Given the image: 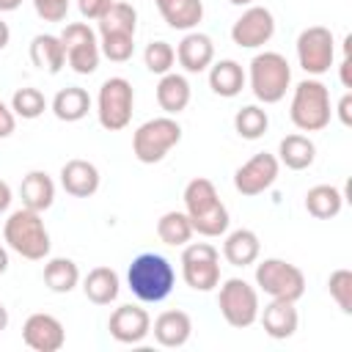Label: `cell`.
Masks as SVG:
<instances>
[{
    "mask_svg": "<svg viewBox=\"0 0 352 352\" xmlns=\"http://www.w3.org/2000/svg\"><path fill=\"white\" fill-rule=\"evenodd\" d=\"M250 91L264 104H278L292 85V66L280 52H258L248 69Z\"/></svg>",
    "mask_w": 352,
    "mask_h": 352,
    "instance_id": "5b68a950",
    "label": "cell"
},
{
    "mask_svg": "<svg viewBox=\"0 0 352 352\" xmlns=\"http://www.w3.org/2000/svg\"><path fill=\"white\" fill-rule=\"evenodd\" d=\"M258 253H261V242L258 234L250 228H236L223 242V258L231 267H250L258 261Z\"/></svg>",
    "mask_w": 352,
    "mask_h": 352,
    "instance_id": "7402d4cb",
    "label": "cell"
},
{
    "mask_svg": "<svg viewBox=\"0 0 352 352\" xmlns=\"http://www.w3.org/2000/svg\"><path fill=\"white\" fill-rule=\"evenodd\" d=\"M184 214L192 223V231L201 236H220L228 231V209L220 201L214 184L206 176H195L184 187Z\"/></svg>",
    "mask_w": 352,
    "mask_h": 352,
    "instance_id": "6da1fadb",
    "label": "cell"
},
{
    "mask_svg": "<svg viewBox=\"0 0 352 352\" xmlns=\"http://www.w3.org/2000/svg\"><path fill=\"white\" fill-rule=\"evenodd\" d=\"M60 41L66 50V63L77 72V74H94L102 58L99 50V38L94 33V28H88V22H72L60 30Z\"/></svg>",
    "mask_w": 352,
    "mask_h": 352,
    "instance_id": "7c38bea8",
    "label": "cell"
},
{
    "mask_svg": "<svg viewBox=\"0 0 352 352\" xmlns=\"http://www.w3.org/2000/svg\"><path fill=\"white\" fill-rule=\"evenodd\" d=\"M336 113H338V118H341V124H344V126H352V94H349V91L341 96V102H338Z\"/></svg>",
    "mask_w": 352,
    "mask_h": 352,
    "instance_id": "b9f144b4",
    "label": "cell"
},
{
    "mask_svg": "<svg viewBox=\"0 0 352 352\" xmlns=\"http://www.w3.org/2000/svg\"><path fill=\"white\" fill-rule=\"evenodd\" d=\"M99 168L88 160H69L60 168V187L72 195V198H91L99 190Z\"/></svg>",
    "mask_w": 352,
    "mask_h": 352,
    "instance_id": "ffe728a7",
    "label": "cell"
},
{
    "mask_svg": "<svg viewBox=\"0 0 352 352\" xmlns=\"http://www.w3.org/2000/svg\"><path fill=\"white\" fill-rule=\"evenodd\" d=\"M91 110V96L85 88L80 85H69V88H60L52 99V113L58 121H66V124H74V121H82Z\"/></svg>",
    "mask_w": 352,
    "mask_h": 352,
    "instance_id": "f1b7e54d",
    "label": "cell"
},
{
    "mask_svg": "<svg viewBox=\"0 0 352 352\" xmlns=\"http://www.w3.org/2000/svg\"><path fill=\"white\" fill-rule=\"evenodd\" d=\"M132 107H135V91L126 77H110L102 82L96 96V118L102 129L121 132L132 121Z\"/></svg>",
    "mask_w": 352,
    "mask_h": 352,
    "instance_id": "ba28073f",
    "label": "cell"
},
{
    "mask_svg": "<svg viewBox=\"0 0 352 352\" xmlns=\"http://www.w3.org/2000/svg\"><path fill=\"white\" fill-rule=\"evenodd\" d=\"M179 140H182V126L173 116L148 118L132 135V154L138 162L154 165V162L165 160V154L173 146H179Z\"/></svg>",
    "mask_w": 352,
    "mask_h": 352,
    "instance_id": "8992f818",
    "label": "cell"
},
{
    "mask_svg": "<svg viewBox=\"0 0 352 352\" xmlns=\"http://www.w3.org/2000/svg\"><path fill=\"white\" fill-rule=\"evenodd\" d=\"M143 63H146V69L151 72V74H168L170 69H173V63H176V50L168 44V41H151V44H146V50H143Z\"/></svg>",
    "mask_w": 352,
    "mask_h": 352,
    "instance_id": "d590c367",
    "label": "cell"
},
{
    "mask_svg": "<svg viewBox=\"0 0 352 352\" xmlns=\"http://www.w3.org/2000/svg\"><path fill=\"white\" fill-rule=\"evenodd\" d=\"M22 341L33 352H58L66 344V330L52 314H30L22 324Z\"/></svg>",
    "mask_w": 352,
    "mask_h": 352,
    "instance_id": "9a60e30c",
    "label": "cell"
},
{
    "mask_svg": "<svg viewBox=\"0 0 352 352\" xmlns=\"http://www.w3.org/2000/svg\"><path fill=\"white\" fill-rule=\"evenodd\" d=\"M297 60L300 69L311 77L330 72L336 60V38L333 30L324 25H311L297 36Z\"/></svg>",
    "mask_w": 352,
    "mask_h": 352,
    "instance_id": "8fae6325",
    "label": "cell"
},
{
    "mask_svg": "<svg viewBox=\"0 0 352 352\" xmlns=\"http://www.w3.org/2000/svg\"><path fill=\"white\" fill-rule=\"evenodd\" d=\"M110 6H113V0H77V8L85 19H99Z\"/></svg>",
    "mask_w": 352,
    "mask_h": 352,
    "instance_id": "ab89813d",
    "label": "cell"
},
{
    "mask_svg": "<svg viewBox=\"0 0 352 352\" xmlns=\"http://www.w3.org/2000/svg\"><path fill=\"white\" fill-rule=\"evenodd\" d=\"M14 126H16V116H14V110L0 99V138H8V135L14 132Z\"/></svg>",
    "mask_w": 352,
    "mask_h": 352,
    "instance_id": "60d3db41",
    "label": "cell"
},
{
    "mask_svg": "<svg viewBox=\"0 0 352 352\" xmlns=\"http://www.w3.org/2000/svg\"><path fill=\"white\" fill-rule=\"evenodd\" d=\"M19 198H22V206L25 209L47 212L55 204V182L44 170H30V173L22 176Z\"/></svg>",
    "mask_w": 352,
    "mask_h": 352,
    "instance_id": "44dd1931",
    "label": "cell"
},
{
    "mask_svg": "<svg viewBox=\"0 0 352 352\" xmlns=\"http://www.w3.org/2000/svg\"><path fill=\"white\" fill-rule=\"evenodd\" d=\"M126 283L140 302H162L176 286V270L160 253H140L126 270Z\"/></svg>",
    "mask_w": 352,
    "mask_h": 352,
    "instance_id": "7a4b0ae2",
    "label": "cell"
},
{
    "mask_svg": "<svg viewBox=\"0 0 352 352\" xmlns=\"http://www.w3.org/2000/svg\"><path fill=\"white\" fill-rule=\"evenodd\" d=\"M160 16L173 30H192L204 19V3L201 0H154Z\"/></svg>",
    "mask_w": 352,
    "mask_h": 352,
    "instance_id": "d4e9b609",
    "label": "cell"
},
{
    "mask_svg": "<svg viewBox=\"0 0 352 352\" xmlns=\"http://www.w3.org/2000/svg\"><path fill=\"white\" fill-rule=\"evenodd\" d=\"M22 6V0H0V14H8V11H16Z\"/></svg>",
    "mask_w": 352,
    "mask_h": 352,
    "instance_id": "f6af8a7d",
    "label": "cell"
},
{
    "mask_svg": "<svg viewBox=\"0 0 352 352\" xmlns=\"http://www.w3.org/2000/svg\"><path fill=\"white\" fill-rule=\"evenodd\" d=\"M228 3H231V6H253L256 0H228Z\"/></svg>",
    "mask_w": 352,
    "mask_h": 352,
    "instance_id": "c3c4849f",
    "label": "cell"
},
{
    "mask_svg": "<svg viewBox=\"0 0 352 352\" xmlns=\"http://www.w3.org/2000/svg\"><path fill=\"white\" fill-rule=\"evenodd\" d=\"M192 223L184 212H165L160 220H157V236L162 245H170V248H184L190 239H192Z\"/></svg>",
    "mask_w": 352,
    "mask_h": 352,
    "instance_id": "d6a6232c",
    "label": "cell"
},
{
    "mask_svg": "<svg viewBox=\"0 0 352 352\" xmlns=\"http://www.w3.org/2000/svg\"><path fill=\"white\" fill-rule=\"evenodd\" d=\"M267 126H270V116H267V110L258 107V104H245V107H239L236 116H234V129H236V135L245 138V140H258V138L267 132Z\"/></svg>",
    "mask_w": 352,
    "mask_h": 352,
    "instance_id": "836d02e7",
    "label": "cell"
},
{
    "mask_svg": "<svg viewBox=\"0 0 352 352\" xmlns=\"http://www.w3.org/2000/svg\"><path fill=\"white\" fill-rule=\"evenodd\" d=\"M151 333H154V341L165 349H179L190 341L192 336V319L190 314L173 308V311H162L154 324H151Z\"/></svg>",
    "mask_w": 352,
    "mask_h": 352,
    "instance_id": "d6986e66",
    "label": "cell"
},
{
    "mask_svg": "<svg viewBox=\"0 0 352 352\" xmlns=\"http://www.w3.org/2000/svg\"><path fill=\"white\" fill-rule=\"evenodd\" d=\"M316 160V146L311 138L294 132V135H286L280 143H278V162L286 165L289 170H305L311 168Z\"/></svg>",
    "mask_w": 352,
    "mask_h": 352,
    "instance_id": "83f0119b",
    "label": "cell"
},
{
    "mask_svg": "<svg viewBox=\"0 0 352 352\" xmlns=\"http://www.w3.org/2000/svg\"><path fill=\"white\" fill-rule=\"evenodd\" d=\"M6 327H8V308L0 302V333H3Z\"/></svg>",
    "mask_w": 352,
    "mask_h": 352,
    "instance_id": "7dc6e473",
    "label": "cell"
},
{
    "mask_svg": "<svg viewBox=\"0 0 352 352\" xmlns=\"http://www.w3.org/2000/svg\"><path fill=\"white\" fill-rule=\"evenodd\" d=\"M80 283V267L72 258L55 256L44 264V286L55 294H69Z\"/></svg>",
    "mask_w": 352,
    "mask_h": 352,
    "instance_id": "1f68e13d",
    "label": "cell"
},
{
    "mask_svg": "<svg viewBox=\"0 0 352 352\" xmlns=\"http://www.w3.org/2000/svg\"><path fill=\"white\" fill-rule=\"evenodd\" d=\"M289 118L300 132H319L330 124L333 107H330V91L322 80L308 77L294 85L292 104H289Z\"/></svg>",
    "mask_w": 352,
    "mask_h": 352,
    "instance_id": "277c9868",
    "label": "cell"
},
{
    "mask_svg": "<svg viewBox=\"0 0 352 352\" xmlns=\"http://www.w3.org/2000/svg\"><path fill=\"white\" fill-rule=\"evenodd\" d=\"M8 41H11V30H8V25L0 19V52L8 47Z\"/></svg>",
    "mask_w": 352,
    "mask_h": 352,
    "instance_id": "ee69618b",
    "label": "cell"
},
{
    "mask_svg": "<svg viewBox=\"0 0 352 352\" xmlns=\"http://www.w3.org/2000/svg\"><path fill=\"white\" fill-rule=\"evenodd\" d=\"M258 322H261V327L270 338L286 341L297 333L300 314H297L294 302H289V300H270L264 305V311H258Z\"/></svg>",
    "mask_w": 352,
    "mask_h": 352,
    "instance_id": "ac0fdd59",
    "label": "cell"
},
{
    "mask_svg": "<svg viewBox=\"0 0 352 352\" xmlns=\"http://www.w3.org/2000/svg\"><path fill=\"white\" fill-rule=\"evenodd\" d=\"M176 60L184 72L190 74H201L214 63V44L206 33L198 30H187V36L179 41L176 47Z\"/></svg>",
    "mask_w": 352,
    "mask_h": 352,
    "instance_id": "e0dca14e",
    "label": "cell"
},
{
    "mask_svg": "<svg viewBox=\"0 0 352 352\" xmlns=\"http://www.w3.org/2000/svg\"><path fill=\"white\" fill-rule=\"evenodd\" d=\"M3 239L6 245L19 253L28 261H41L50 256V231L41 220V212L33 209H16L8 214L6 226H3Z\"/></svg>",
    "mask_w": 352,
    "mask_h": 352,
    "instance_id": "3957f363",
    "label": "cell"
},
{
    "mask_svg": "<svg viewBox=\"0 0 352 352\" xmlns=\"http://www.w3.org/2000/svg\"><path fill=\"white\" fill-rule=\"evenodd\" d=\"M245 80H248L245 69H242L236 60H231V58L217 60V63L209 66V88H212L217 96H223V99L239 96L242 88H245Z\"/></svg>",
    "mask_w": 352,
    "mask_h": 352,
    "instance_id": "cb8c5ba5",
    "label": "cell"
},
{
    "mask_svg": "<svg viewBox=\"0 0 352 352\" xmlns=\"http://www.w3.org/2000/svg\"><path fill=\"white\" fill-rule=\"evenodd\" d=\"M217 308L231 327L245 330L258 322V289L250 286L245 278H228L217 292Z\"/></svg>",
    "mask_w": 352,
    "mask_h": 352,
    "instance_id": "9c48e42d",
    "label": "cell"
},
{
    "mask_svg": "<svg viewBox=\"0 0 352 352\" xmlns=\"http://www.w3.org/2000/svg\"><path fill=\"white\" fill-rule=\"evenodd\" d=\"M107 330L118 344H140L151 333V316L140 305H118L107 319Z\"/></svg>",
    "mask_w": 352,
    "mask_h": 352,
    "instance_id": "2e32d148",
    "label": "cell"
},
{
    "mask_svg": "<svg viewBox=\"0 0 352 352\" xmlns=\"http://www.w3.org/2000/svg\"><path fill=\"white\" fill-rule=\"evenodd\" d=\"M33 8L44 22H63L69 14V0H33Z\"/></svg>",
    "mask_w": 352,
    "mask_h": 352,
    "instance_id": "f35d334b",
    "label": "cell"
},
{
    "mask_svg": "<svg viewBox=\"0 0 352 352\" xmlns=\"http://www.w3.org/2000/svg\"><path fill=\"white\" fill-rule=\"evenodd\" d=\"M182 278L192 292H212L220 286V253L209 242H192L182 250Z\"/></svg>",
    "mask_w": 352,
    "mask_h": 352,
    "instance_id": "30bf717a",
    "label": "cell"
},
{
    "mask_svg": "<svg viewBox=\"0 0 352 352\" xmlns=\"http://www.w3.org/2000/svg\"><path fill=\"white\" fill-rule=\"evenodd\" d=\"M11 206V187L0 179V212H6Z\"/></svg>",
    "mask_w": 352,
    "mask_h": 352,
    "instance_id": "7bdbcfd3",
    "label": "cell"
},
{
    "mask_svg": "<svg viewBox=\"0 0 352 352\" xmlns=\"http://www.w3.org/2000/svg\"><path fill=\"white\" fill-rule=\"evenodd\" d=\"M327 292H330L333 302H336L344 314H352V272H349L346 267L330 272V278H327Z\"/></svg>",
    "mask_w": 352,
    "mask_h": 352,
    "instance_id": "8d00e7d4",
    "label": "cell"
},
{
    "mask_svg": "<svg viewBox=\"0 0 352 352\" xmlns=\"http://www.w3.org/2000/svg\"><path fill=\"white\" fill-rule=\"evenodd\" d=\"M190 82L187 77L176 74V72H168L160 77L157 82V104L165 110V116H179L187 104H190Z\"/></svg>",
    "mask_w": 352,
    "mask_h": 352,
    "instance_id": "484cf974",
    "label": "cell"
},
{
    "mask_svg": "<svg viewBox=\"0 0 352 352\" xmlns=\"http://www.w3.org/2000/svg\"><path fill=\"white\" fill-rule=\"evenodd\" d=\"M341 209H344V192L333 184H316L305 192V212L316 220L338 217Z\"/></svg>",
    "mask_w": 352,
    "mask_h": 352,
    "instance_id": "f546056e",
    "label": "cell"
},
{
    "mask_svg": "<svg viewBox=\"0 0 352 352\" xmlns=\"http://www.w3.org/2000/svg\"><path fill=\"white\" fill-rule=\"evenodd\" d=\"M256 286L272 300L297 302L305 294V275L286 258H264L256 264Z\"/></svg>",
    "mask_w": 352,
    "mask_h": 352,
    "instance_id": "52a82bcc",
    "label": "cell"
},
{
    "mask_svg": "<svg viewBox=\"0 0 352 352\" xmlns=\"http://www.w3.org/2000/svg\"><path fill=\"white\" fill-rule=\"evenodd\" d=\"M99 50L107 60L113 63H126L135 52V36L126 33H113V36H99Z\"/></svg>",
    "mask_w": 352,
    "mask_h": 352,
    "instance_id": "74e56055",
    "label": "cell"
},
{
    "mask_svg": "<svg viewBox=\"0 0 352 352\" xmlns=\"http://www.w3.org/2000/svg\"><path fill=\"white\" fill-rule=\"evenodd\" d=\"M82 292L94 305H110L118 292H121V280L118 272L110 267H94L85 278H82Z\"/></svg>",
    "mask_w": 352,
    "mask_h": 352,
    "instance_id": "4316f807",
    "label": "cell"
},
{
    "mask_svg": "<svg viewBox=\"0 0 352 352\" xmlns=\"http://www.w3.org/2000/svg\"><path fill=\"white\" fill-rule=\"evenodd\" d=\"M30 63L36 69L50 72V74H58L66 66V50H63L60 36H52V33L33 36V41H30Z\"/></svg>",
    "mask_w": 352,
    "mask_h": 352,
    "instance_id": "603a6c76",
    "label": "cell"
},
{
    "mask_svg": "<svg viewBox=\"0 0 352 352\" xmlns=\"http://www.w3.org/2000/svg\"><path fill=\"white\" fill-rule=\"evenodd\" d=\"M278 173H280L278 157L270 154V151H258L245 165H239L234 170V187H236L239 195L253 198V195H261L264 190H270L275 184Z\"/></svg>",
    "mask_w": 352,
    "mask_h": 352,
    "instance_id": "4fadbf2b",
    "label": "cell"
},
{
    "mask_svg": "<svg viewBox=\"0 0 352 352\" xmlns=\"http://www.w3.org/2000/svg\"><path fill=\"white\" fill-rule=\"evenodd\" d=\"M11 110L16 118H25V121H33L38 118L44 110H47V99L38 88L33 85H25V88H16L14 96H11Z\"/></svg>",
    "mask_w": 352,
    "mask_h": 352,
    "instance_id": "e575fe53",
    "label": "cell"
},
{
    "mask_svg": "<svg viewBox=\"0 0 352 352\" xmlns=\"http://www.w3.org/2000/svg\"><path fill=\"white\" fill-rule=\"evenodd\" d=\"M275 36V16L264 6H248L242 16L231 25V41L242 50L264 47Z\"/></svg>",
    "mask_w": 352,
    "mask_h": 352,
    "instance_id": "5bb4252c",
    "label": "cell"
},
{
    "mask_svg": "<svg viewBox=\"0 0 352 352\" xmlns=\"http://www.w3.org/2000/svg\"><path fill=\"white\" fill-rule=\"evenodd\" d=\"M6 270H8V250L0 245V275H3Z\"/></svg>",
    "mask_w": 352,
    "mask_h": 352,
    "instance_id": "bcb514c9",
    "label": "cell"
},
{
    "mask_svg": "<svg viewBox=\"0 0 352 352\" xmlns=\"http://www.w3.org/2000/svg\"><path fill=\"white\" fill-rule=\"evenodd\" d=\"M96 22H99V36H113V33L135 36V30H138V11H135L132 3L113 0V6Z\"/></svg>",
    "mask_w": 352,
    "mask_h": 352,
    "instance_id": "4dcf8cb0",
    "label": "cell"
}]
</instances>
